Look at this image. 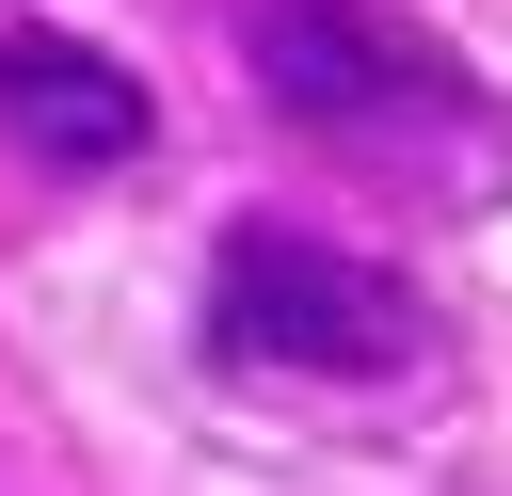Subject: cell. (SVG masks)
<instances>
[{
	"mask_svg": "<svg viewBox=\"0 0 512 496\" xmlns=\"http://www.w3.org/2000/svg\"><path fill=\"white\" fill-rule=\"evenodd\" d=\"M240 64H256V96H272L304 144H336V160H384V176L464 160V176H496V96H480V64H464L432 16H400V0H240Z\"/></svg>",
	"mask_w": 512,
	"mask_h": 496,
	"instance_id": "1",
	"label": "cell"
},
{
	"mask_svg": "<svg viewBox=\"0 0 512 496\" xmlns=\"http://www.w3.org/2000/svg\"><path fill=\"white\" fill-rule=\"evenodd\" d=\"M432 352V304L336 240V224H288V208H240L208 240V368L240 384H384Z\"/></svg>",
	"mask_w": 512,
	"mask_h": 496,
	"instance_id": "2",
	"label": "cell"
},
{
	"mask_svg": "<svg viewBox=\"0 0 512 496\" xmlns=\"http://www.w3.org/2000/svg\"><path fill=\"white\" fill-rule=\"evenodd\" d=\"M0 128H16V144H48L64 176H112V160H144V144H160L144 80H128L112 48H80L64 16H32V0H0Z\"/></svg>",
	"mask_w": 512,
	"mask_h": 496,
	"instance_id": "3",
	"label": "cell"
}]
</instances>
